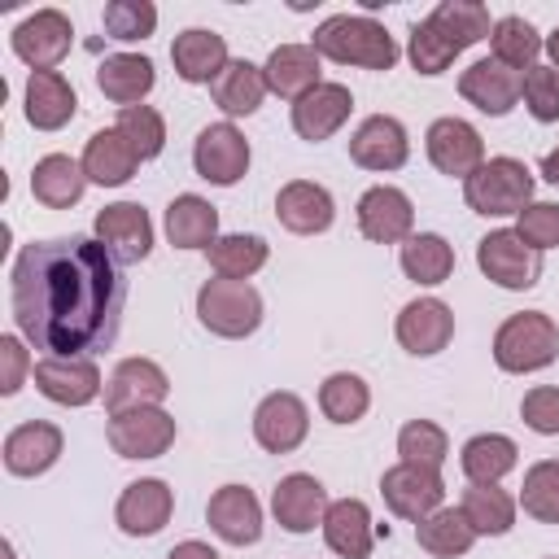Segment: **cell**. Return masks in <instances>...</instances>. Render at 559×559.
I'll return each instance as SVG.
<instances>
[{
	"label": "cell",
	"instance_id": "48",
	"mask_svg": "<svg viewBox=\"0 0 559 559\" xmlns=\"http://www.w3.org/2000/svg\"><path fill=\"white\" fill-rule=\"evenodd\" d=\"M524 109L537 122H559V70L555 66H533L524 70V92H520Z\"/></svg>",
	"mask_w": 559,
	"mask_h": 559
},
{
	"label": "cell",
	"instance_id": "2",
	"mask_svg": "<svg viewBox=\"0 0 559 559\" xmlns=\"http://www.w3.org/2000/svg\"><path fill=\"white\" fill-rule=\"evenodd\" d=\"M310 48L336 66H362V70H393L397 66V44L393 35L367 17V13H332L314 26Z\"/></svg>",
	"mask_w": 559,
	"mask_h": 559
},
{
	"label": "cell",
	"instance_id": "44",
	"mask_svg": "<svg viewBox=\"0 0 559 559\" xmlns=\"http://www.w3.org/2000/svg\"><path fill=\"white\" fill-rule=\"evenodd\" d=\"M397 454H402V463H419V467L441 472V463L450 459V437L432 419H411L397 432Z\"/></svg>",
	"mask_w": 559,
	"mask_h": 559
},
{
	"label": "cell",
	"instance_id": "43",
	"mask_svg": "<svg viewBox=\"0 0 559 559\" xmlns=\"http://www.w3.org/2000/svg\"><path fill=\"white\" fill-rule=\"evenodd\" d=\"M524 515H533L537 524H559V459H542L524 472L520 498Z\"/></svg>",
	"mask_w": 559,
	"mask_h": 559
},
{
	"label": "cell",
	"instance_id": "14",
	"mask_svg": "<svg viewBox=\"0 0 559 559\" xmlns=\"http://www.w3.org/2000/svg\"><path fill=\"white\" fill-rule=\"evenodd\" d=\"M520 92H524V74L493 57H480L459 74V96L489 118H507L520 105Z\"/></svg>",
	"mask_w": 559,
	"mask_h": 559
},
{
	"label": "cell",
	"instance_id": "37",
	"mask_svg": "<svg viewBox=\"0 0 559 559\" xmlns=\"http://www.w3.org/2000/svg\"><path fill=\"white\" fill-rule=\"evenodd\" d=\"M415 542L432 559H459V555H467L476 546V528L467 524L463 507H437L428 520L415 524Z\"/></svg>",
	"mask_w": 559,
	"mask_h": 559
},
{
	"label": "cell",
	"instance_id": "19",
	"mask_svg": "<svg viewBox=\"0 0 559 559\" xmlns=\"http://www.w3.org/2000/svg\"><path fill=\"white\" fill-rule=\"evenodd\" d=\"M170 511H175V489L157 476H144V480H131L122 493H118V507H114V520L127 537H153L170 524Z\"/></svg>",
	"mask_w": 559,
	"mask_h": 559
},
{
	"label": "cell",
	"instance_id": "38",
	"mask_svg": "<svg viewBox=\"0 0 559 559\" xmlns=\"http://www.w3.org/2000/svg\"><path fill=\"white\" fill-rule=\"evenodd\" d=\"M489 48H493V61H502V66H511V70H533L537 66V57H542V48H546V39L537 35V26L528 22V17H520V13H507V17H498L493 22V31H489Z\"/></svg>",
	"mask_w": 559,
	"mask_h": 559
},
{
	"label": "cell",
	"instance_id": "22",
	"mask_svg": "<svg viewBox=\"0 0 559 559\" xmlns=\"http://www.w3.org/2000/svg\"><path fill=\"white\" fill-rule=\"evenodd\" d=\"M35 389L57 406H87L100 397V367L92 358H39L35 362Z\"/></svg>",
	"mask_w": 559,
	"mask_h": 559
},
{
	"label": "cell",
	"instance_id": "9",
	"mask_svg": "<svg viewBox=\"0 0 559 559\" xmlns=\"http://www.w3.org/2000/svg\"><path fill=\"white\" fill-rule=\"evenodd\" d=\"M175 415H166L162 406H135L122 415H109V445L122 459H162L175 445Z\"/></svg>",
	"mask_w": 559,
	"mask_h": 559
},
{
	"label": "cell",
	"instance_id": "17",
	"mask_svg": "<svg viewBox=\"0 0 559 559\" xmlns=\"http://www.w3.org/2000/svg\"><path fill=\"white\" fill-rule=\"evenodd\" d=\"M170 397V376L153 358H122L105 380V411L122 415L135 406H162Z\"/></svg>",
	"mask_w": 559,
	"mask_h": 559
},
{
	"label": "cell",
	"instance_id": "25",
	"mask_svg": "<svg viewBox=\"0 0 559 559\" xmlns=\"http://www.w3.org/2000/svg\"><path fill=\"white\" fill-rule=\"evenodd\" d=\"M66 450V437L48 419H26L4 437V467L13 476H44Z\"/></svg>",
	"mask_w": 559,
	"mask_h": 559
},
{
	"label": "cell",
	"instance_id": "16",
	"mask_svg": "<svg viewBox=\"0 0 559 559\" xmlns=\"http://www.w3.org/2000/svg\"><path fill=\"white\" fill-rule=\"evenodd\" d=\"M393 332H397V345H402L406 354L432 358V354H441V349L450 345V336H454V310H450L441 297H415V301L402 306Z\"/></svg>",
	"mask_w": 559,
	"mask_h": 559
},
{
	"label": "cell",
	"instance_id": "28",
	"mask_svg": "<svg viewBox=\"0 0 559 559\" xmlns=\"http://www.w3.org/2000/svg\"><path fill=\"white\" fill-rule=\"evenodd\" d=\"M380 524H371V511L362 498H336L323 515V542L341 559H367L376 546Z\"/></svg>",
	"mask_w": 559,
	"mask_h": 559
},
{
	"label": "cell",
	"instance_id": "49",
	"mask_svg": "<svg viewBox=\"0 0 559 559\" xmlns=\"http://www.w3.org/2000/svg\"><path fill=\"white\" fill-rule=\"evenodd\" d=\"M515 236L528 249H537V253L555 249L559 245V201H533V205H524L520 218H515Z\"/></svg>",
	"mask_w": 559,
	"mask_h": 559
},
{
	"label": "cell",
	"instance_id": "45",
	"mask_svg": "<svg viewBox=\"0 0 559 559\" xmlns=\"http://www.w3.org/2000/svg\"><path fill=\"white\" fill-rule=\"evenodd\" d=\"M406 57H411V66H415V74H424V79H437V74H445L450 66H454V57H459V48L424 17V22H415L411 26V39H406Z\"/></svg>",
	"mask_w": 559,
	"mask_h": 559
},
{
	"label": "cell",
	"instance_id": "5",
	"mask_svg": "<svg viewBox=\"0 0 559 559\" xmlns=\"http://www.w3.org/2000/svg\"><path fill=\"white\" fill-rule=\"evenodd\" d=\"M197 319L223 341H245L262 328V293L249 280H205L197 288Z\"/></svg>",
	"mask_w": 559,
	"mask_h": 559
},
{
	"label": "cell",
	"instance_id": "8",
	"mask_svg": "<svg viewBox=\"0 0 559 559\" xmlns=\"http://www.w3.org/2000/svg\"><path fill=\"white\" fill-rule=\"evenodd\" d=\"M9 44H13V57L31 66V74L35 70H57L66 61L70 44H74V26L61 9H35L13 26Z\"/></svg>",
	"mask_w": 559,
	"mask_h": 559
},
{
	"label": "cell",
	"instance_id": "1",
	"mask_svg": "<svg viewBox=\"0 0 559 559\" xmlns=\"http://www.w3.org/2000/svg\"><path fill=\"white\" fill-rule=\"evenodd\" d=\"M122 262L92 236L31 240L9 271V310L48 358H92L122 328Z\"/></svg>",
	"mask_w": 559,
	"mask_h": 559
},
{
	"label": "cell",
	"instance_id": "12",
	"mask_svg": "<svg viewBox=\"0 0 559 559\" xmlns=\"http://www.w3.org/2000/svg\"><path fill=\"white\" fill-rule=\"evenodd\" d=\"M310 432V411L297 393L288 389H275L258 402L253 411V441L266 450V454H293Z\"/></svg>",
	"mask_w": 559,
	"mask_h": 559
},
{
	"label": "cell",
	"instance_id": "30",
	"mask_svg": "<svg viewBox=\"0 0 559 559\" xmlns=\"http://www.w3.org/2000/svg\"><path fill=\"white\" fill-rule=\"evenodd\" d=\"M153 83H157V70H153V61L144 52H114V57H105L96 66V87L114 105H122V109L144 105V96L153 92Z\"/></svg>",
	"mask_w": 559,
	"mask_h": 559
},
{
	"label": "cell",
	"instance_id": "35",
	"mask_svg": "<svg viewBox=\"0 0 559 559\" xmlns=\"http://www.w3.org/2000/svg\"><path fill=\"white\" fill-rule=\"evenodd\" d=\"M515 463H520V445L502 432H476L459 450V467H463L467 485H498Z\"/></svg>",
	"mask_w": 559,
	"mask_h": 559
},
{
	"label": "cell",
	"instance_id": "36",
	"mask_svg": "<svg viewBox=\"0 0 559 559\" xmlns=\"http://www.w3.org/2000/svg\"><path fill=\"white\" fill-rule=\"evenodd\" d=\"M397 262H402L406 280L432 288V284H445L454 275V245L445 236H437V231H415L411 240H402Z\"/></svg>",
	"mask_w": 559,
	"mask_h": 559
},
{
	"label": "cell",
	"instance_id": "10",
	"mask_svg": "<svg viewBox=\"0 0 559 559\" xmlns=\"http://www.w3.org/2000/svg\"><path fill=\"white\" fill-rule=\"evenodd\" d=\"M380 498L393 515L402 520H428L441 502H445V480L441 472L432 467H419V463H393L384 476H380Z\"/></svg>",
	"mask_w": 559,
	"mask_h": 559
},
{
	"label": "cell",
	"instance_id": "39",
	"mask_svg": "<svg viewBox=\"0 0 559 559\" xmlns=\"http://www.w3.org/2000/svg\"><path fill=\"white\" fill-rule=\"evenodd\" d=\"M459 507H463L467 524L476 528V537H502V533H511L515 511H520V502L507 489H498V485H467Z\"/></svg>",
	"mask_w": 559,
	"mask_h": 559
},
{
	"label": "cell",
	"instance_id": "41",
	"mask_svg": "<svg viewBox=\"0 0 559 559\" xmlns=\"http://www.w3.org/2000/svg\"><path fill=\"white\" fill-rule=\"evenodd\" d=\"M428 22H432L459 52L472 48V44H480V39H489V31H493L489 9L476 4V0H441V4L428 13Z\"/></svg>",
	"mask_w": 559,
	"mask_h": 559
},
{
	"label": "cell",
	"instance_id": "34",
	"mask_svg": "<svg viewBox=\"0 0 559 559\" xmlns=\"http://www.w3.org/2000/svg\"><path fill=\"white\" fill-rule=\"evenodd\" d=\"M210 92H214V105H218L227 118H249V114H258L262 100H266V74H262V66H253V61H245V57H231L227 70L214 79Z\"/></svg>",
	"mask_w": 559,
	"mask_h": 559
},
{
	"label": "cell",
	"instance_id": "21",
	"mask_svg": "<svg viewBox=\"0 0 559 559\" xmlns=\"http://www.w3.org/2000/svg\"><path fill=\"white\" fill-rule=\"evenodd\" d=\"M349 157L362 170H402L411 157V135L393 114H371L358 122V131L349 135Z\"/></svg>",
	"mask_w": 559,
	"mask_h": 559
},
{
	"label": "cell",
	"instance_id": "54",
	"mask_svg": "<svg viewBox=\"0 0 559 559\" xmlns=\"http://www.w3.org/2000/svg\"><path fill=\"white\" fill-rule=\"evenodd\" d=\"M546 52H550V66L559 70V26H555V31L546 35Z\"/></svg>",
	"mask_w": 559,
	"mask_h": 559
},
{
	"label": "cell",
	"instance_id": "47",
	"mask_svg": "<svg viewBox=\"0 0 559 559\" xmlns=\"http://www.w3.org/2000/svg\"><path fill=\"white\" fill-rule=\"evenodd\" d=\"M105 35L109 39H122V44H135V39H148L153 26H157V9L148 0H109L105 13Z\"/></svg>",
	"mask_w": 559,
	"mask_h": 559
},
{
	"label": "cell",
	"instance_id": "3",
	"mask_svg": "<svg viewBox=\"0 0 559 559\" xmlns=\"http://www.w3.org/2000/svg\"><path fill=\"white\" fill-rule=\"evenodd\" d=\"M559 358V323L546 310H520L507 314L493 332V362L511 376L542 371Z\"/></svg>",
	"mask_w": 559,
	"mask_h": 559
},
{
	"label": "cell",
	"instance_id": "51",
	"mask_svg": "<svg viewBox=\"0 0 559 559\" xmlns=\"http://www.w3.org/2000/svg\"><path fill=\"white\" fill-rule=\"evenodd\" d=\"M26 371H35L31 367V358H26V345H22V336H0V393L4 397H13L17 389H22V380H26Z\"/></svg>",
	"mask_w": 559,
	"mask_h": 559
},
{
	"label": "cell",
	"instance_id": "7",
	"mask_svg": "<svg viewBox=\"0 0 559 559\" xmlns=\"http://www.w3.org/2000/svg\"><path fill=\"white\" fill-rule=\"evenodd\" d=\"M249 157H253V148H249V140H245V131L236 122H210V127L197 131L192 170L205 183H214V188L240 183L245 170H249Z\"/></svg>",
	"mask_w": 559,
	"mask_h": 559
},
{
	"label": "cell",
	"instance_id": "27",
	"mask_svg": "<svg viewBox=\"0 0 559 559\" xmlns=\"http://www.w3.org/2000/svg\"><path fill=\"white\" fill-rule=\"evenodd\" d=\"M22 109H26V122L35 131H61L79 114V96H74V87L61 70H35L26 79Z\"/></svg>",
	"mask_w": 559,
	"mask_h": 559
},
{
	"label": "cell",
	"instance_id": "23",
	"mask_svg": "<svg viewBox=\"0 0 559 559\" xmlns=\"http://www.w3.org/2000/svg\"><path fill=\"white\" fill-rule=\"evenodd\" d=\"M275 218L280 227H288L293 236H319L332 227L336 218V201L323 183L314 179H288L280 192H275Z\"/></svg>",
	"mask_w": 559,
	"mask_h": 559
},
{
	"label": "cell",
	"instance_id": "33",
	"mask_svg": "<svg viewBox=\"0 0 559 559\" xmlns=\"http://www.w3.org/2000/svg\"><path fill=\"white\" fill-rule=\"evenodd\" d=\"M166 240L175 249H210L218 240V210L197 192H179L166 205Z\"/></svg>",
	"mask_w": 559,
	"mask_h": 559
},
{
	"label": "cell",
	"instance_id": "18",
	"mask_svg": "<svg viewBox=\"0 0 559 559\" xmlns=\"http://www.w3.org/2000/svg\"><path fill=\"white\" fill-rule=\"evenodd\" d=\"M328 507H332L328 502V489L310 472H288L271 489V515H275V524L284 533H314V528H323Z\"/></svg>",
	"mask_w": 559,
	"mask_h": 559
},
{
	"label": "cell",
	"instance_id": "32",
	"mask_svg": "<svg viewBox=\"0 0 559 559\" xmlns=\"http://www.w3.org/2000/svg\"><path fill=\"white\" fill-rule=\"evenodd\" d=\"M83 188H87L83 162H74L70 153H48V157H39L35 170H31V197H35L39 205H48V210H70V205H79Z\"/></svg>",
	"mask_w": 559,
	"mask_h": 559
},
{
	"label": "cell",
	"instance_id": "42",
	"mask_svg": "<svg viewBox=\"0 0 559 559\" xmlns=\"http://www.w3.org/2000/svg\"><path fill=\"white\" fill-rule=\"evenodd\" d=\"M371 406V384L358 371H332L319 384V411L332 424H358Z\"/></svg>",
	"mask_w": 559,
	"mask_h": 559
},
{
	"label": "cell",
	"instance_id": "40",
	"mask_svg": "<svg viewBox=\"0 0 559 559\" xmlns=\"http://www.w3.org/2000/svg\"><path fill=\"white\" fill-rule=\"evenodd\" d=\"M210 271L214 275H223V280H249L253 271H262L266 266V258H271V245L262 240V236H245V231H231V236H218L210 249Z\"/></svg>",
	"mask_w": 559,
	"mask_h": 559
},
{
	"label": "cell",
	"instance_id": "53",
	"mask_svg": "<svg viewBox=\"0 0 559 559\" xmlns=\"http://www.w3.org/2000/svg\"><path fill=\"white\" fill-rule=\"evenodd\" d=\"M542 179H546V183H559V148H550V153L542 157Z\"/></svg>",
	"mask_w": 559,
	"mask_h": 559
},
{
	"label": "cell",
	"instance_id": "46",
	"mask_svg": "<svg viewBox=\"0 0 559 559\" xmlns=\"http://www.w3.org/2000/svg\"><path fill=\"white\" fill-rule=\"evenodd\" d=\"M122 140L135 148L140 162H153L162 148H166V118L153 109V105H131V109H118V122Z\"/></svg>",
	"mask_w": 559,
	"mask_h": 559
},
{
	"label": "cell",
	"instance_id": "26",
	"mask_svg": "<svg viewBox=\"0 0 559 559\" xmlns=\"http://www.w3.org/2000/svg\"><path fill=\"white\" fill-rule=\"evenodd\" d=\"M227 61H231L227 57V39L218 31H210V26H188L170 44V66H175V74L183 83H210L214 87V79L227 70Z\"/></svg>",
	"mask_w": 559,
	"mask_h": 559
},
{
	"label": "cell",
	"instance_id": "20",
	"mask_svg": "<svg viewBox=\"0 0 559 559\" xmlns=\"http://www.w3.org/2000/svg\"><path fill=\"white\" fill-rule=\"evenodd\" d=\"M205 520L227 546H253L262 537V502L249 485H218L205 502Z\"/></svg>",
	"mask_w": 559,
	"mask_h": 559
},
{
	"label": "cell",
	"instance_id": "50",
	"mask_svg": "<svg viewBox=\"0 0 559 559\" xmlns=\"http://www.w3.org/2000/svg\"><path fill=\"white\" fill-rule=\"evenodd\" d=\"M520 419L542 437H559V384H533L520 397Z\"/></svg>",
	"mask_w": 559,
	"mask_h": 559
},
{
	"label": "cell",
	"instance_id": "6",
	"mask_svg": "<svg viewBox=\"0 0 559 559\" xmlns=\"http://www.w3.org/2000/svg\"><path fill=\"white\" fill-rule=\"evenodd\" d=\"M476 266L489 284H498L507 293H524L542 280V253L528 249L515 236V227H498V231L480 236L476 240Z\"/></svg>",
	"mask_w": 559,
	"mask_h": 559
},
{
	"label": "cell",
	"instance_id": "13",
	"mask_svg": "<svg viewBox=\"0 0 559 559\" xmlns=\"http://www.w3.org/2000/svg\"><path fill=\"white\" fill-rule=\"evenodd\" d=\"M358 231L371 245H402L415 236V205L402 188L376 183L358 197Z\"/></svg>",
	"mask_w": 559,
	"mask_h": 559
},
{
	"label": "cell",
	"instance_id": "15",
	"mask_svg": "<svg viewBox=\"0 0 559 559\" xmlns=\"http://www.w3.org/2000/svg\"><path fill=\"white\" fill-rule=\"evenodd\" d=\"M96 240H100L122 266L144 262V258L153 253V218H148V210L135 205V201H114V205H105V210L96 214Z\"/></svg>",
	"mask_w": 559,
	"mask_h": 559
},
{
	"label": "cell",
	"instance_id": "52",
	"mask_svg": "<svg viewBox=\"0 0 559 559\" xmlns=\"http://www.w3.org/2000/svg\"><path fill=\"white\" fill-rule=\"evenodd\" d=\"M166 559H218V550H214V546H205V542H192V537H188V542H179Z\"/></svg>",
	"mask_w": 559,
	"mask_h": 559
},
{
	"label": "cell",
	"instance_id": "24",
	"mask_svg": "<svg viewBox=\"0 0 559 559\" xmlns=\"http://www.w3.org/2000/svg\"><path fill=\"white\" fill-rule=\"evenodd\" d=\"M349 109H354V96H349L345 83H319L301 100H293V131L301 140H310V144L332 140L345 127Z\"/></svg>",
	"mask_w": 559,
	"mask_h": 559
},
{
	"label": "cell",
	"instance_id": "11",
	"mask_svg": "<svg viewBox=\"0 0 559 559\" xmlns=\"http://www.w3.org/2000/svg\"><path fill=\"white\" fill-rule=\"evenodd\" d=\"M424 148H428V162L441 175H450V179H467L472 170L485 166V140H480V131L467 118H454V114H445V118H437L428 127Z\"/></svg>",
	"mask_w": 559,
	"mask_h": 559
},
{
	"label": "cell",
	"instance_id": "4",
	"mask_svg": "<svg viewBox=\"0 0 559 559\" xmlns=\"http://www.w3.org/2000/svg\"><path fill=\"white\" fill-rule=\"evenodd\" d=\"M463 201L485 218H520V210L533 205V170L520 157H485V166L463 179Z\"/></svg>",
	"mask_w": 559,
	"mask_h": 559
},
{
	"label": "cell",
	"instance_id": "31",
	"mask_svg": "<svg viewBox=\"0 0 559 559\" xmlns=\"http://www.w3.org/2000/svg\"><path fill=\"white\" fill-rule=\"evenodd\" d=\"M83 175H87V183H100V188H118V183H127L135 170H140V157H135V148L122 140V131L118 127H109V131H92V140L83 144Z\"/></svg>",
	"mask_w": 559,
	"mask_h": 559
},
{
	"label": "cell",
	"instance_id": "29",
	"mask_svg": "<svg viewBox=\"0 0 559 559\" xmlns=\"http://www.w3.org/2000/svg\"><path fill=\"white\" fill-rule=\"evenodd\" d=\"M262 74H266V92L284 96V100H301L310 87L323 83L319 79L323 74L319 70V52L310 44H280V48H271Z\"/></svg>",
	"mask_w": 559,
	"mask_h": 559
}]
</instances>
